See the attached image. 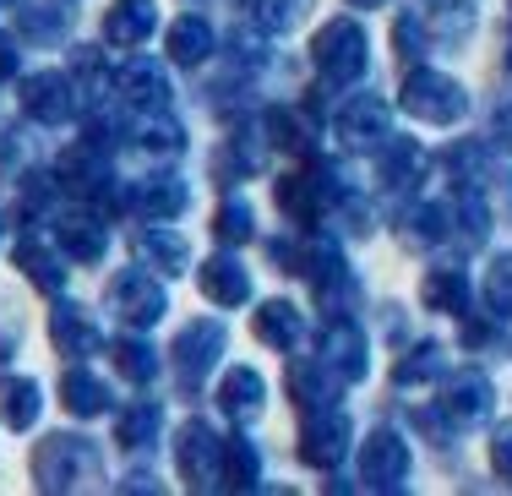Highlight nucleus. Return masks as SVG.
I'll return each instance as SVG.
<instances>
[{
	"instance_id": "1",
	"label": "nucleus",
	"mask_w": 512,
	"mask_h": 496,
	"mask_svg": "<svg viewBox=\"0 0 512 496\" xmlns=\"http://www.w3.org/2000/svg\"><path fill=\"white\" fill-rule=\"evenodd\" d=\"M404 104H409L414 115H425V120H453V115L463 110V93H458L447 77H436V71H425V77H414V82H409Z\"/></svg>"
},
{
	"instance_id": "3",
	"label": "nucleus",
	"mask_w": 512,
	"mask_h": 496,
	"mask_svg": "<svg viewBox=\"0 0 512 496\" xmlns=\"http://www.w3.org/2000/svg\"><path fill=\"white\" fill-rule=\"evenodd\" d=\"M365 469H371L376 486H387V480L404 475V447H398L393 431H376V437H371V458H365Z\"/></svg>"
},
{
	"instance_id": "5",
	"label": "nucleus",
	"mask_w": 512,
	"mask_h": 496,
	"mask_svg": "<svg viewBox=\"0 0 512 496\" xmlns=\"http://www.w3.org/2000/svg\"><path fill=\"white\" fill-rule=\"evenodd\" d=\"M360 6H376V0H360Z\"/></svg>"
},
{
	"instance_id": "4",
	"label": "nucleus",
	"mask_w": 512,
	"mask_h": 496,
	"mask_svg": "<svg viewBox=\"0 0 512 496\" xmlns=\"http://www.w3.org/2000/svg\"><path fill=\"white\" fill-rule=\"evenodd\" d=\"M496 464H502L507 475H512V437H502V442H496Z\"/></svg>"
},
{
	"instance_id": "2",
	"label": "nucleus",
	"mask_w": 512,
	"mask_h": 496,
	"mask_svg": "<svg viewBox=\"0 0 512 496\" xmlns=\"http://www.w3.org/2000/svg\"><path fill=\"white\" fill-rule=\"evenodd\" d=\"M360 60H365V39L349 22H338V28H327L322 39H316V66L333 71V77H355Z\"/></svg>"
}]
</instances>
